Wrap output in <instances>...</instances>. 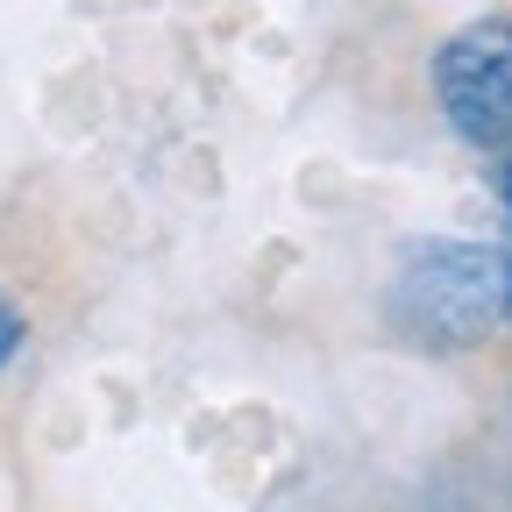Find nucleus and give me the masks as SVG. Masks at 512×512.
Wrapping results in <instances>:
<instances>
[{
  "label": "nucleus",
  "instance_id": "nucleus-4",
  "mask_svg": "<svg viewBox=\"0 0 512 512\" xmlns=\"http://www.w3.org/2000/svg\"><path fill=\"white\" fill-rule=\"evenodd\" d=\"M498 200H505V214H512V143H505V164H498Z\"/></svg>",
  "mask_w": 512,
  "mask_h": 512
},
{
  "label": "nucleus",
  "instance_id": "nucleus-1",
  "mask_svg": "<svg viewBox=\"0 0 512 512\" xmlns=\"http://www.w3.org/2000/svg\"><path fill=\"white\" fill-rule=\"evenodd\" d=\"M384 313H392V328L427 356H463V349L491 342V328L505 320L498 249L470 242V235L406 242L392 285H384Z\"/></svg>",
  "mask_w": 512,
  "mask_h": 512
},
{
  "label": "nucleus",
  "instance_id": "nucleus-5",
  "mask_svg": "<svg viewBox=\"0 0 512 512\" xmlns=\"http://www.w3.org/2000/svg\"><path fill=\"white\" fill-rule=\"evenodd\" d=\"M498 271H505V320H512V242L498 249Z\"/></svg>",
  "mask_w": 512,
  "mask_h": 512
},
{
  "label": "nucleus",
  "instance_id": "nucleus-2",
  "mask_svg": "<svg viewBox=\"0 0 512 512\" xmlns=\"http://www.w3.org/2000/svg\"><path fill=\"white\" fill-rule=\"evenodd\" d=\"M427 86L448 121V136L470 150H505L512 143V22L484 15L441 36L427 57Z\"/></svg>",
  "mask_w": 512,
  "mask_h": 512
},
{
  "label": "nucleus",
  "instance_id": "nucleus-3",
  "mask_svg": "<svg viewBox=\"0 0 512 512\" xmlns=\"http://www.w3.org/2000/svg\"><path fill=\"white\" fill-rule=\"evenodd\" d=\"M22 342H29V313H22L8 292H0V370H8V363L22 356Z\"/></svg>",
  "mask_w": 512,
  "mask_h": 512
}]
</instances>
